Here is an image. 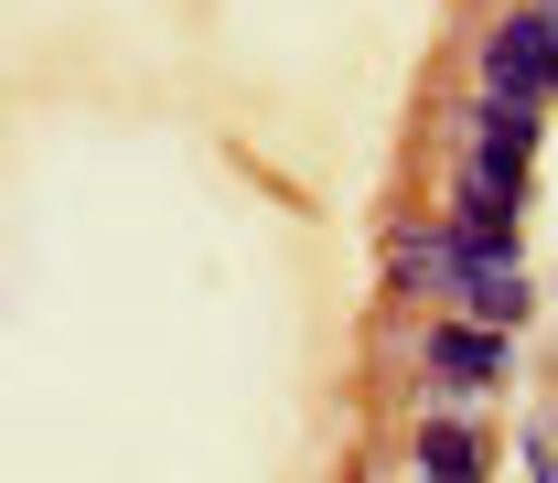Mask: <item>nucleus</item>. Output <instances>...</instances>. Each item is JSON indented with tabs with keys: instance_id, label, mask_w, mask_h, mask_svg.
<instances>
[{
	"instance_id": "1",
	"label": "nucleus",
	"mask_w": 558,
	"mask_h": 483,
	"mask_svg": "<svg viewBox=\"0 0 558 483\" xmlns=\"http://www.w3.org/2000/svg\"><path fill=\"white\" fill-rule=\"evenodd\" d=\"M440 365H451V376H484V365H494V334H440Z\"/></svg>"
}]
</instances>
